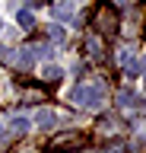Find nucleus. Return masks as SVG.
Here are the masks:
<instances>
[{"label": "nucleus", "mask_w": 146, "mask_h": 153, "mask_svg": "<svg viewBox=\"0 0 146 153\" xmlns=\"http://www.w3.org/2000/svg\"><path fill=\"white\" fill-rule=\"evenodd\" d=\"M102 99H105V89L98 83H83V86H76L70 93V102L76 105V108H95Z\"/></svg>", "instance_id": "1"}, {"label": "nucleus", "mask_w": 146, "mask_h": 153, "mask_svg": "<svg viewBox=\"0 0 146 153\" xmlns=\"http://www.w3.org/2000/svg\"><path fill=\"white\" fill-rule=\"evenodd\" d=\"M92 26H95L98 35H111V32L117 29V13L108 7V3H105V7H98L95 16H92Z\"/></svg>", "instance_id": "2"}, {"label": "nucleus", "mask_w": 146, "mask_h": 153, "mask_svg": "<svg viewBox=\"0 0 146 153\" xmlns=\"http://www.w3.org/2000/svg\"><path fill=\"white\" fill-rule=\"evenodd\" d=\"M86 147V134H76V131H67V134H57V137H51L48 150H83Z\"/></svg>", "instance_id": "3"}, {"label": "nucleus", "mask_w": 146, "mask_h": 153, "mask_svg": "<svg viewBox=\"0 0 146 153\" xmlns=\"http://www.w3.org/2000/svg\"><path fill=\"white\" fill-rule=\"evenodd\" d=\"M35 124H38V128H51V124H57V115L48 112V108H41V112L35 115Z\"/></svg>", "instance_id": "4"}, {"label": "nucleus", "mask_w": 146, "mask_h": 153, "mask_svg": "<svg viewBox=\"0 0 146 153\" xmlns=\"http://www.w3.org/2000/svg\"><path fill=\"white\" fill-rule=\"evenodd\" d=\"M60 76H64L60 67H45V70H41V80H45V83H60Z\"/></svg>", "instance_id": "5"}, {"label": "nucleus", "mask_w": 146, "mask_h": 153, "mask_svg": "<svg viewBox=\"0 0 146 153\" xmlns=\"http://www.w3.org/2000/svg\"><path fill=\"white\" fill-rule=\"evenodd\" d=\"M29 51H32V61H35V57H48L51 54V45H48V42H35V45H29Z\"/></svg>", "instance_id": "6"}, {"label": "nucleus", "mask_w": 146, "mask_h": 153, "mask_svg": "<svg viewBox=\"0 0 146 153\" xmlns=\"http://www.w3.org/2000/svg\"><path fill=\"white\" fill-rule=\"evenodd\" d=\"M16 22H19L22 29H32V26H35V16H32L29 10H19V13H16Z\"/></svg>", "instance_id": "7"}, {"label": "nucleus", "mask_w": 146, "mask_h": 153, "mask_svg": "<svg viewBox=\"0 0 146 153\" xmlns=\"http://www.w3.org/2000/svg\"><path fill=\"white\" fill-rule=\"evenodd\" d=\"M13 131H16V134L29 131V118H22V115H19V118H13Z\"/></svg>", "instance_id": "8"}, {"label": "nucleus", "mask_w": 146, "mask_h": 153, "mask_svg": "<svg viewBox=\"0 0 146 153\" xmlns=\"http://www.w3.org/2000/svg\"><path fill=\"white\" fill-rule=\"evenodd\" d=\"M86 48H89V54H98V51H102V42H98V38H89Z\"/></svg>", "instance_id": "9"}, {"label": "nucleus", "mask_w": 146, "mask_h": 153, "mask_svg": "<svg viewBox=\"0 0 146 153\" xmlns=\"http://www.w3.org/2000/svg\"><path fill=\"white\" fill-rule=\"evenodd\" d=\"M54 16L57 19H70L73 13H70V7H54Z\"/></svg>", "instance_id": "10"}, {"label": "nucleus", "mask_w": 146, "mask_h": 153, "mask_svg": "<svg viewBox=\"0 0 146 153\" xmlns=\"http://www.w3.org/2000/svg\"><path fill=\"white\" fill-rule=\"evenodd\" d=\"M117 99H121V105H134V93H130V89H124Z\"/></svg>", "instance_id": "11"}, {"label": "nucleus", "mask_w": 146, "mask_h": 153, "mask_svg": "<svg viewBox=\"0 0 146 153\" xmlns=\"http://www.w3.org/2000/svg\"><path fill=\"white\" fill-rule=\"evenodd\" d=\"M51 38H54V42H60V38H64V29H60V26H51Z\"/></svg>", "instance_id": "12"}, {"label": "nucleus", "mask_w": 146, "mask_h": 153, "mask_svg": "<svg viewBox=\"0 0 146 153\" xmlns=\"http://www.w3.org/2000/svg\"><path fill=\"white\" fill-rule=\"evenodd\" d=\"M105 153H121V150H114V147H111V150H105Z\"/></svg>", "instance_id": "13"}, {"label": "nucleus", "mask_w": 146, "mask_h": 153, "mask_svg": "<svg viewBox=\"0 0 146 153\" xmlns=\"http://www.w3.org/2000/svg\"><path fill=\"white\" fill-rule=\"evenodd\" d=\"M117 3H124V0H117Z\"/></svg>", "instance_id": "14"}, {"label": "nucleus", "mask_w": 146, "mask_h": 153, "mask_svg": "<svg viewBox=\"0 0 146 153\" xmlns=\"http://www.w3.org/2000/svg\"><path fill=\"white\" fill-rule=\"evenodd\" d=\"M32 3H35V0H32Z\"/></svg>", "instance_id": "15"}]
</instances>
